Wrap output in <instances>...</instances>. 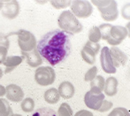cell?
Returning a JSON list of instances; mask_svg holds the SVG:
<instances>
[{
	"instance_id": "23",
	"label": "cell",
	"mask_w": 130,
	"mask_h": 116,
	"mask_svg": "<svg viewBox=\"0 0 130 116\" xmlns=\"http://www.w3.org/2000/svg\"><path fill=\"white\" fill-rule=\"evenodd\" d=\"M112 27V25L110 23H103L98 27L101 33V37L103 40H107L110 37V34H111V29Z\"/></svg>"
},
{
	"instance_id": "4",
	"label": "cell",
	"mask_w": 130,
	"mask_h": 116,
	"mask_svg": "<svg viewBox=\"0 0 130 116\" xmlns=\"http://www.w3.org/2000/svg\"><path fill=\"white\" fill-rule=\"evenodd\" d=\"M12 34L18 36V45L21 52L31 51L36 48V38L33 33L26 29H20L19 31Z\"/></svg>"
},
{
	"instance_id": "2",
	"label": "cell",
	"mask_w": 130,
	"mask_h": 116,
	"mask_svg": "<svg viewBox=\"0 0 130 116\" xmlns=\"http://www.w3.org/2000/svg\"><path fill=\"white\" fill-rule=\"evenodd\" d=\"M58 24L61 30L65 31L68 35L79 34L83 28L82 24L70 10H66L60 13L58 19Z\"/></svg>"
},
{
	"instance_id": "21",
	"label": "cell",
	"mask_w": 130,
	"mask_h": 116,
	"mask_svg": "<svg viewBox=\"0 0 130 116\" xmlns=\"http://www.w3.org/2000/svg\"><path fill=\"white\" fill-rule=\"evenodd\" d=\"M21 108L25 113H31L35 109V101L31 97H26L21 101Z\"/></svg>"
},
{
	"instance_id": "19",
	"label": "cell",
	"mask_w": 130,
	"mask_h": 116,
	"mask_svg": "<svg viewBox=\"0 0 130 116\" xmlns=\"http://www.w3.org/2000/svg\"><path fill=\"white\" fill-rule=\"evenodd\" d=\"M12 109L7 99L0 97V116H12Z\"/></svg>"
},
{
	"instance_id": "22",
	"label": "cell",
	"mask_w": 130,
	"mask_h": 116,
	"mask_svg": "<svg viewBox=\"0 0 130 116\" xmlns=\"http://www.w3.org/2000/svg\"><path fill=\"white\" fill-rule=\"evenodd\" d=\"M30 116H58L57 113L50 107H43L34 111Z\"/></svg>"
},
{
	"instance_id": "30",
	"label": "cell",
	"mask_w": 130,
	"mask_h": 116,
	"mask_svg": "<svg viewBox=\"0 0 130 116\" xmlns=\"http://www.w3.org/2000/svg\"><path fill=\"white\" fill-rule=\"evenodd\" d=\"M0 46L5 47L7 49H9L10 47V40L8 38V36L2 32H0Z\"/></svg>"
},
{
	"instance_id": "26",
	"label": "cell",
	"mask_w": 130,
	"mask_h": 116,
	"mask_svg": "<svg viewBox=\"0 0 130 116\" xmlns=\"http://www.w3.org/2000/svg\"><path fill=\"white\" fill-rule=\"evenodd\" d=\"M51 4L54 8L58 9H65L68 6H71L72 2L70 0H52L51 1Z\"/></svg>"
},
{
	"instance_id": "8",
	"label": "cell",
	"mask_w": 130,
	"mask_h": 116,
	"mask_svg": "<svg viewBox=\"0 0 130 116\" xmlns=\"http://www.w3.org/2000/svg\"><path fill=\"white\" fill-rule=\"evenodd\" d=\"M127 36V30L124 26H112L111 29L110 37L106 41L111 46H117L120 45Z\"/></svg>"
},
{
	"instance_id": "13",
	"label": "cell",
	"mask_w": 130,
	"mask_h": 116,
	"mask_svg": "<svg viewBox=\"0 0 130 116\" xmlns=\"http://www.w3.org/2000/svg\"><path fill=\"white\" fill-rule=\"evenodd\" d=\"M22 56L26 59V62L31 67H39L43 64V58L39 54L37 49H34L27 52H21Z\"/></svg>"
},
{
	"instance_id": "6",
	"label": "cell",
	"mask_w": 130,
	"mask_h": 116,
	"mask_svg": "<svg viewBox=\"0 0 130 116\" xmlns=\"http://www.w3.org/2000/svg\"><path fill=\"white\" fill-rule=\"evenodd\" d=\"M105 99L104 94L96 88H91L84 96V103L89 109L98 111L101 107L102 103Z\"/></svg>"
},
{
	"instance_id": "28",
	"label": "cell",
	"mask_w": 130,
	"mask_h": 116,
	"mask_svg": "<svg viewBox=\"0 0 130 116\" xmlns=\"http://www.w3.org/2000/svg\"><path fill=\"white\" fill-rule=\"evenodd\" d=\"M96 75H98V67L94 66L86 72L85 75H84V81L85 82H91L92 80H94Z\"/></svg>"
},
{
	"instance_id": "34",
	"label": "cell",
	"mask_w": 130,
	"mask_h": 116,
	"mask_svg": "<svg viewBox=\"0 0 130 116\" xmlns=\"http://www.w3.org/2000/svg\"><path fill=\"white\" fill-rule=\"evenodd\" d=\"M74 116H94L92 112L87 111V110H80L74 114Z\"/></svg>"
},
{
	"instance_id": "14",
	"label": "cell",
	"mask_w": 130,
	"mask_h": 116,
	"mask_svg": "<svg viewBox=\"0 0 130 116\" xmlns=\"http://www.w3.org/2000/svg\"><path fill=\"white\" fill-rule=\"evenodd\" d=\"M58 91L60 97H63L64 99L72 98L74 95V92H75L74 84L68 81H65V82H61L58 86Z\"/></svg>"
},
{
	"instance_id": "25",
	"label": "cell",
	"mask_w": 130,
	"mask_h": 116,
	"mask_svg": "<svg viewBox=\"0 0 130 116\" xmlns=\"http://www.w3.org/2000/svg\"><path fill=\"white\" fill-rule=\"evenodd\" d=\"M104 83H105V80L104 77L102 75H96L94 80L90 82V88H96V89H99L101 91H103Z\"/></svg>"
},
{
	"instance_id": "5",
	"label": "cell",
	"mask_w": 130,
	"mask_h": 116,
	"mask_svg": "<svg viewBox=\"0 0 130 116\" xmlns=\"http://www.w3.org/2000/svg\"><path fill=\"white\" fill-rule=\"evenodd\" d=\"M56 79V73L55 70L51 67H37L35 72V81L37 84L41 86H49L52 85Z\"/></svg>"
},
{
	"instance_id": "27",
	"label": "cell",
	"mask_w": 130,
	"mask_h": 116,
	"mask_svg": "<svg viewBox=\"0 0 130 116\" xmlns=\"http://www.w3.org/2000/svg\"><path fill=\"white\" fill-rule=\"evenodd\" d=\"M108 116H130V112L125 107H116L108 114Z\"/></svg>"
},
{
	"instance_id": "35",
	"label": "cell",
	"mask_w": 130,
	"mask_h": 116,
	"mask_svg": "<svg viewBox=\"0 0 130 116\" xmlns=\"http://www.w3.org/2000/svg\"><path fill=\"white\" fill-rule=\"evenodd\" d=\"M6 93V90H5V87H4L3 85L0 84V97H4Z\"/></svg>"
},
{
	"instance_id": "20",
	"label": "cell",
	"mask_w": 130,
	"mask_h": 116,
	"mask_svg": "<svg viewBox=\"0 0 130 116\" xmlns=\"http://www.w3.org/2000/svg\"><path fill=\"white\" fill-rule=\"evenodd\" d=\"M101 39V33H100L98 27L93 26L89 31V41L92 42V43L99 44V41Z\"/></svg>"
},
{
	"instance_id": "3",
	"label": "cell",
	"mask_w": 130,
	"mask_h": 116,
	"mask_svg": "<svg viewBox=\"0 0 130 116\" xmlns=\"http://www.w3.org/2000/svg\"><path fill=\"white\" fill-rule=\"evenodd\" d=\"M92 4L96 6L101 17L106 21H114L119 17L118 5L113 0H93Z\"/></svg>"
},
{
	"instance_id": "33",
	"label": "cell",
	"mask_w": 130,
	"mask_h": 116,
	"mask_svg": "<svg viewBox=\"0 0 130 116\" xmlns=\"http://www.w3.org/2000/svg\"><path fill=\"white\" fill-rule=\"evenodd\" d=\"M8 50L7 48L0 46V65L4 63L5 59L7 58V54H8Z\"/></svg>"
},
{
	"instance_id": "36",
	"label": "cell",
	"mask_w": 130,
	"mask_h": 116,
	"mask_svg": "<svg viewBox=\"0 0 130 116\" xmlns=\"http://www.w3.org/2000/svg\"><path fill=\"white\" fill-rule=\"evenodd\" d=\"M126 28H127V36L130 38V21L126 25Z\"/></svg>"
},
{
	"instance_id": "17",
	"label": "cell",
	"mask_w": 130,
	"mask_h": 116,
	"mask_svg": "<svg viewBox=\"0 0 130 116\" xmlns=\"http://www.w3.org/2000/svg\"><path fill=\"white\" fill-rule=\"evenodd\" d=\"M43 97H44V100L48 104L54 105L59 101L60 96L59 93H58V91L56 88H51V89H48L44 92Z\"/></svg>"
},
{
	"instance_id": "29",
	"label": "cell",
	"mask_w": 130,
	"mask_h": 116,
	"mask_svg": "<svg viewBox=\"0 0 130 116\" xmlns=\"http://www.w3.org/2000/svg\"><path fill=\"white\" fill-rule=\"evenodd\" d=\"M121 16L125 20L130 21V3H127L122 6L121 8Z\"/></svg>"
},
{
	"instance_id": "7",
	"label": "cell",
	"mask_w": 130,
	"mask_h": 116,
	"mask_svg": "<svg viewBox=\"0 0 130 116\" xmlns=\"http://www.w3.org/2000/svg\"><path fill=\"white\" fill-rule=\"evenodd\" d=\"M71 12L76 18H88L92 14L93 6L89 1L75 0L72 2Z\"/></svg>"
},
{
	"instance_id": "15",
	"label": "cell",
	"mask_w": 130,
	"mask_h": 116,
	"mask_svg": "<svg viewBox=\"0 0 130 116\" xmlns=\"http://www.w3.org/2000/svg\"><path fill=\"white\" fill-rule=\"evenodd\" d=\"M117 87H118V80L113 76L108 77L104 83V94L108 97H113L118 92Z\"/></svg>"
},
{
	"instance_id": "12",
	"label": "cell",
	"mask_w": 130,
	"mask_h": 116,
	"mask_svg": "<svg viewBox=\"0 0 130 116\" xmlns=\"http://www.w3.org/2000/svg\"><path fill=\"white\" fill-rule=\"evenodd\" d=\"M6 90V95L7 99L12 102H21L24 99V91L17 84H9L7 87H5Z\"/></svg>"
},
{
	"instance_id": "37",
	"label": "cell",
	"mask_w": 130,
	"mask_h": 116,
	"mask_svg": "<svg viewBox=\"0 0 130 116\" xmlns=\"http://www.w3.org/2000/svg\"><path fill=\"white\" fill-rule=\"evenodd\" d=\"M3 5H4V2L0 1V11L2 10V8H3Z\"/></svg>"
},
{
	"instance_id": "11",
	"label": "cell",
	"mask_w": 130,
	"mask_h": 116,
	"mask_svg": "<svg viewBox=\"0 0 130 116\" xmlns=\"http://www.w3.org/2000/svg\"><path fill=\"white\" fill-rule=\"evenodd\" d=\"M110 54H111L112 64L115 67H120L125 66L128 61L127 54L123 51L120 49L119 47L112 46L110 49Z\"/></svg>"
},
{
	"instance_id": "38",
	"label": "cell",
	"mask_w": 130,
	"mask_h": 116,
	"mask_svg": "<svg viewBox=\"0 0 130 116\" xmlns=\"http://www.w3.org/2000/svg\"><path fill=\"white\" fill-rule=\"evenodd\" d=\"M3 74H4V72H3V70H2L1 68H0V79L3 77Z\"/></svg>"
},
{
	"instance_id": "16",
	"label": "cell",
	"mask_w": 130,
	"mask_h": 116,
	"mask_svg": "<svg viewBox=\"0 0 130 116\" xmlns=\"http://www.w3.org/2000/svg\"><path fill=\"white\" fill-rule=\"evenodd\" d=\"M23 59H24L23 56H7V58L3 63V65L6 67L5 73H9L18 66L21 65L23 61Z\"/></svg>"
},
{
	"instance_id": "1",
	"label": "cell",
	"mask_w": 130,
	"mask_h": 116,
	"mask_svg": "<svg viewBox=\"0 0 130 116\" xmlns=\"http://www.w3.org/2000/svg\"><path fill=\"white\" fill-rule=\"evenodd\" d=\"M39 54L51 66H57L65 61L71 53L70 36L61 29L46 33L36 45Z\"/></svg>"
},
{
	"instance_id": "39",
	"label": "cell",
	"mask_w": 130,
	"mask_h": 116,
	"mask_svg": "<svg viewBox=\"0 0 130 116\" xmlns=\"http://www.w3.org/2000/svg\"><path fill=\"white\" fill-rule=\"evenodd\" d=\"M12 116H22V115H21V114H18V113H16V114H14V113H13V114H12Z\"/></svg>"
},
{
	"instance_id": "18",
	"label": "cell",
	"mask_w": 130,
	"mask_h": 116,
	"mask_svg": "<svg viewBox=\"0 0 130 116\" xmlns=\"http://www.w3.org/2000/svg\"><path fill=\"white\" fill-rule=\"evenodd\" d=\"M80 55H82V60L89 65H93L96 62V54L92 50H90L86 45H84L80 51Z\"/></svg>"
},
{
	"instance_id": "31",
	"label": "cell",
	"mask_w": 130,
	"mask_h": 116,
	"mask_svg": "<svg viewBox=\"0 0 130 116\" xmlns=\"http://www.w3.org/2000/svg\"><path fill=\"white\" fill-rule=\"evenodd\" d=\"M112 106H113V104L111 101H108V100H106V99H104L103 101V103H102L101 107L98 110V112H100V113H104V112L110 111V110L111 109V107H112Z\"/></svg>"
},
{
	"instance_id": "10",
	"label": "cell",
	"mask_w": 130,
	"mask_h": 116,
	"mask_svg": "<svg viewBox=\"0 0 130 116\" xmlns=\"http://www.w3.org/2000/svg\"><path fill=\"white\" fill-rule=\"evenodd\" d=\"M20 5L15 0H10L4 3L1 10L2 15L8 20H13L20 13Z\"/></svg>"
},
{
	"instance_id": "9",
	"label": "cell",
	"mask_w": 130,
	"mask_h": 116,
	"mask_svg": "<svg viewBox=\"0 0 130 116\" xmlns=\"http://www.w3.org/2000/svg\"><path fill=\"white\" fill-rule=\"evenodd\" d=\"M100 63H101L102 69L106 74H115L117 68L113 66L112 60L110 54V49L107 46H104L101 50L100 54Z\"/></svg>"
},
{
	"instance_id": "32",
	"label": "cell",
	"mask_w": 130,
	"mask_h": 116,
	"mask_svg": "<svg viewBox=\"0 0 130 116\" xmlns=\"http://www.w3.org/2000/svg\"><path fill=\"white\" fill-rule=\"evenodd\" d=\"M86 46L89 47L90 50H92L93 51H94L95 54H98V52H99L100 49H101V45H100V44H96V43H92V42L90 41H88L87 43H86Z\"/></svg>"
},
{
	"instance_id": "24",
	"label": "cell",
	"mask_w": 130,
	"mask_h": 116,
	"mask_svg": "<svg viewBox=\"0 0 130 116\" xmlns=\"http://www.w3.org/2000/svg\"><path fill=\"white\" fill-rule=\"evenodd\" d=\"M58 116H73V110L71 106L67 103H62L60 106L58 107Z\"/></svg>"
}]
</instances>
